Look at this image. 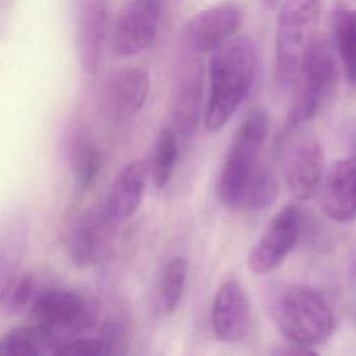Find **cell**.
<instances>
[{"label": "cell", "instance_id": "6da1fadb", "mask_svg": "<svg viewBox=\"0 0 356 356\" xmlns=\"http://www.w3.org/2000/svg\"><path fill=\"white\" fill-rule=\"evenodd\" d=\"M257 72V50L248 35L232 36L210 58V95L204 111L209 131L222 128L250 93Z\"/></svg>", "mask_w": 356, "mask_h": 356}, {"label": "cell", "instance_id": "7a4b0ae2", "mask_svg": "<svg viewBox=\"0 0 356 356\" xmlns=\"http://www.w3.org/2000/svg\"><path fill=\"white\" fill-rule=\"evenodd\" d=\"M270 316L277 328L302 346L325 342L335 330V314L325 298L307 286L281 285L268 298Z\"/></svg>", "mask_w": 356, "mask_h": 356}, {"label": "cell", "instance_id": "3957f363", "mask_svg": "<svg viewBox=\"0 0 356 356\" xmlns=\"http://www.w3.org/2000/svg\"><path fill=\"white\" fill-rule=\"evenodd\" d=\"M338 81V61L332 43L316 35L303 53L292 82L293 95L286 117V128H302L313 120L334 93Z\"/></svg>", "mask_w": 356, "mask_h": 356}, {"label": "cell", "instance_id": "277c9868", "mask_svg": "<svg viewBox=\"0 0 356 356\" xmlns=\"http://www.w3.org/2000/svg\"><path fill=\"white\" fill-rule=\"evenodd\" d=\"M268 131L270 117L263 107L252 108L239 124L217 179V196L222 204L236 206L246 181L260 164L259 156L267 140Z\"/></svg>", "mask_w": 356, "mask_h": 356}, {"label": "cell", "instance_id": "5b68a950", "mask_svg": "<svg viewBox=\"0 0 356 356\" xmlns=\"http://www.w3.org/2000/svg\"><path fill=\"white\" fill-rule=\"evenodd\" d=\"M321 10V0H282L277 21L275 60L277 79L292 85L300 60L312 39Z\"/></svg>", "mask_w": 356, "mask_h": 356}, {"label": "cell", "instance_id": "8992f818", "mask_svg": "<svg viewBox=\"0 0 356 356\" xmlns=\"http://www.w3.org/2000/svg\"><path fill=\"white\" fill-rule=\"evenodd\" d=\"M28 316L32 324L64 343L93 325L96 307L76 291L42 286L28 307Z\"/></svg>", "mask_w": 356, "mask_h": 356}, {"label": "cell", "instance_id": "52a82bcc", "mask_svg": "<svg viewBox=\"0 0 356 356\" xmlns=\"http://www.w3.org/2000/svg\"><path fill=\"white\" fill-rule=\"evenodd\" d=\"M286 129L277 143L285 185L293 197L313 199L321 191L325 178L323 146L310 132H298V128Z\"/></svg>", "mask_w": 356, "mask_h": 356}, {"label": "cell", "instance_id": "ba28073f", "mask_svg": "<svg viewBox=\"0 0 356 356\" xmlns=\"http://www.w3.org/2000/svg\"><path fill=\"white\" fill-rule=\"evenodd\" d=\"M202 93L203 65L200 54L182 47L172 78L170 100L171 127L182 142L191 140L195 135L200 117Z\"/></svg>", "mask_w": 356, "mask_h": 356}, {"label": "cell", "instance_id": "9c48e42d", "mask_svg": "<svg viewBox=\"0 0 356 356\" xmlns=\"http://www.w3.org/2000/svg\"><path fill=\"white\" fill-rule=\"evenodd\" d=\"M303 214L295 204L281 209L253 245L248 266L254 274H268L277 270L295 248L302 231Z\"/></svg>", "mask_w": 356, "mask_h": 356}, {"label": "cell", "instance_id": "30bf717a", "mask_svg": "<svg viewBox=\"0 0 356 356\" xmlns=\"http://www.w3.org/2000/svg\"><path fill=\"white\" fill-rule=\"evenodd\" d=\"M164 0H128L114 29L113 49L121 57L136 56L147 50L159 32Z\"/></svg>", "mask_w": 356, "mask_h": 356}, {"label": "cell", "instance_id": "8fae6325", "mask_svg": "<svg viewBox=\"0 0 356 356\" xmlns=\"http://www.w3.org/2000/svg\"><path fill=\"white\" fill-rule=\"evenodd\" d=\"M150 93V76L139 67H124L108 75L100 95L103 114L113 122L136 115Z\"/></svg>", "mask_w": 356, "mask_h": 356}, {"label": "cell", "instance_id": "7c38bea8", "mask_svg": "<svg viewBox=\"0 0 356 356\" xmlns=\"http://www.w3.org/2000/svg\"><path fill=\"white\" fill-rule=\"evenodd\" d=\"M242 18V11L234 4L204 8L192 15L185 24L182 47L200 56L214 51L235 35Z\"/></svg>", "mask_w": 356, "mask_h": 356}, {"label": "cell", "instance_id": "4fadbf2b", "mask_svg": "<svg viewBox=\"0 0 356 356\" xmlns=\"http://www.w3.org/2000/svg\"><path fill=\"white\" fill-rule=\"evenodd\" d=\"M149 174L150 165L145 160H134L118 171L103 203L97 207L103 220L111 228L128 220L139 209Z\"/></svg>", "mask_w": 356, "mask_h": 356}, {"label": "cell", "instance_id": "5bb4252c", "mask_svg": "<svg viewBox=\"0 0 356 356\" xmlns=\"http://www.w3.org/2000/svg\"><path fill=\"white\" fill-rule=\"evenodd\" d=\"M214 335L224 342L243 341L252 327V307L248 292L236 280L225 281L216 292L211 306Z\"/></svg>", "mask_w": 356, "mask_h": 356}, {"label": "cell", "instance_id": "9a60e30c", "mask_svg": "<svg viewBox=\"0 0 356 356\" xmlns=\"http://www.w3.org/2000/svg\"><path fill=\"white\" fill-rule=\"evenodd\" d=\"M107 31V0H76L75 46L81 67L95 74L103 51Z\"/></svg>", "mask_w": 356, "mask_h": 356}, {"label": "cell", "instance_id": "2e32d148", "mask_svg": "<svg viewBox=\"0 0 356 356\" xmlns=\"http://www.w3.org/2000/svg\"><path fill=\"white\" fill-rule=\"evenodd\" d=\"M324 213L337 222H349L356 217V157L337 161L321 185Z\"/></svg>", "mask_w": 356, "mask_h": 356}, {"label": "cell", "instance_id": "e0dca14e", "mask_svg": "<svg viewBox=\"0 0 356 356\" xmlns=\"http://www.w3.org/2000/svg\"><path fill=\"white\" fill-rule=\"evenodd\" d=\"M111 228L99 213V209L83 214L74 225L70 241L68 254L76 267H89L100 256L107 235Z\"/></svg>", "mask_w": 356, "mask_h": 356}, {"label": "cell", "instance_id": "ac0fdd59", "mask_svg": "<svg viewBox=\"0 0 356 356\" xmlns=\"http://www.w3.org/2000/svg\"><path fill=\"white\" fill-rule=\"evenodd\" d=\"M332 46L348 85L356 86V8L337 7L331 13Z\"/></svg>", "mask_w": 356, "mask_h": 356}, {"label": "cell", "instance_id": "d6986e66", "mask_svg": "<svg viewBox=\"0 0 356 356\" xmlns=\"http://www.w3.org/2000/svg\"><path fill=\"white\" fill-rule=\"evenodd\" d=\"M68 160L76 189H89L102 170L103 157L100 150L85 135V132L76 131L70 138Z\"/></svg>", "mask_w": 356, "mask_h": 356}, {"label": "cell", "instance_id": "ffe728a7", "mask_svg": "<svg viewBox=\"0 0 356 356\" xmlns=\"http://www.w3.org/2000/svg\"><path fill=\"white\" fill-rule=\"evenodd\" d=\"M61 341L35 324L10 330L0 341V352L6 355H44L57 353Z\"/></svg>", "mask_w": 356, "mask_h": 356}, {"label": "cell", "instance_id": "44dd1931", "mask_svg": "<svg viewBox=\"0 0 356 356\" xmlns=\"http://www.w3.org/2000/svg\"><path fill=\"white\" fill-rule=\"evenodd\" d=\"M278 181L274 171L260 163L246 181L235 209L261 211L268 209L278 196Z\"/></svg>", "mask_w": 356, "mask_h": 356}, {"label": "cell", "instance_id": "7402d4cb", "mask_svg": "<svg viewBox=\"0 0 356 356\" xmlns=\"http://www.w3.org/2000/svg\"><path fill=\"white\" fill-rule=\"evenodd\" d=\"M179 152V136L175 129L164 127L157 136L153 159L150 163V177L157 189H163L171 179Z\"/></svg>", "mask_w": 356, "mask_h": 356}, {"label": "cell", "instance_id": "603a6c76", "mask_svg": "<svg viewBox=\"0 0 356 356\" xmlns=\"http://www.w3.org/2000/svg\"><path fill=\"white\" fill-rule=\"evenodd\" d=\"M186 277L188 261L184 257H174L167 263L159 285V305L164 313H174L179 306Z\"/></svg>", "mask_w": 356, "mask_h": 356}, {"label": "cell", "instance_id": "cb8c5ba5", "mask_svg": "<svg viewBox=\"0 0 356 356\" xmlns=\"http://www.w3.org/2000/svg\"><path fill=\"white\" fill-rule=\"evenodd\" d=\"M26 231L21 224H13L3 235L0 250L1 289L17 278V266L24 248Z\"/></svg>", "mask_w": 356, "mask_h": 356}, {"label": "cell", "instance_id": "d4e9b609", "mask_svg": "<svg viewBox=\"0 0 356 356\" xmlns=\"http://www.w3.org/2000/svg\"><path fill=\"white\" fill-rule=\"evenodd\" d=\"M40 288L38 278L31 273L15 278L10 285L1 289L3 310L13 314L28 309Z\"/></svg>", "mask_w": 356, "mask_h": 356}, {"label": "cell", "instance_id": "484cf974", "mask_svg": "<svg viewBox=\"0 0 356 356\" xmlns=\"http://www.w3.org/2000/svg\"><path fill=\"white\" fill-rule=\"evenodd\" d=\"M117 353L113 343L103 337H78L65 341L57 350L56 355H83V356H97Z\"/></svg>", "mask_w": 356, "mask_h": 356}, {"label": "cell", "instance_id": "4316f807", "mask_svg": "<svg viewBox=\"0 0 356 356\" xmlns=\"http://www.w3.org/2000/svg\"><path fill=\"white\" fill-rule=\"evenodd\" d=\"M346 145L352 157H356V122L349 127L346 131Z\"/></svg>", "mask_w": 356, "mask_h": 356}, {"label": "cell", "instance_id": "83f0119b", "mask_svg": "<svg viewBox=\"0 0 356 356\" xmlns=\"http://www.w3.org/2000/svg\"><path fill=\"white\" fill-rule=\"evenodd\" d=\"M261 3H263L264 7H267V8H275V7L281 3V0H261Z\"/></svg>", "mask_w": 356, "mask_h": 356}]
</instances>
